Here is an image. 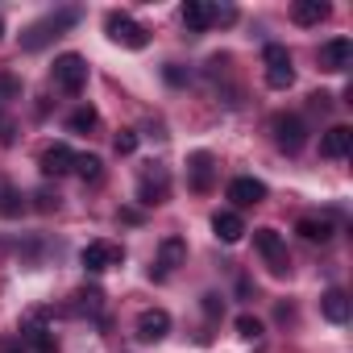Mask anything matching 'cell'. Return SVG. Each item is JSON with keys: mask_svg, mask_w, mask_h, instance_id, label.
Returning a JSON list of instances; mask_svg holds the SVG:
<instances>
[{"mask_svg": "<svg viewBox=\"0 0 353 353\" xmlns=\"http://www.w3.org/2000/svg\"><path fill=\"white\" fill-rule=\"evenodd\" d=\"M50 75H54V83L67 92V96H79L83 88H88V63H83V54H59L54 59V67H50Z\"/></svg>", "mask_w": 353, "mask_h": 353, "instance_id": "7a4b0ae2", "label": "cell"}, {"mask_svg": "<svg viewBox=\"0 0 353 353\" xmlns=\"http://www.w3.org/2000/svg\"><path fill=\"white\" fill-rule=\"evenodd\" d=\"M17 341L26 345V353H54V332L42 324V312H34V316L21 324Z\"/></svg>", "mask_w": 353, "mask_h": 353, "instance_id": "8fae6325", "label": "cell"}, {"mask_svg": "<svg viewBox=\"0 0 353 353\" xmlns=\"http://www.w3.org/2000/svg\"><path fill=\"white\" fill-rule=\"evenodd\" d=\"M270 129H274V145H279L283 154H299V150L307 145V125H303V117H295V112H279V117L270 121Z\"/></svg>", "mask_w": 353, "mask_h": 353, "instance_id": "277c9868", "label": "cell"}, {"mask_svg": "<svg viewBox=\"0 0 353 353\" xmlns=\"http://www.w3.org/2000/svg\"><path fill=\"white\" fill-rule=\"evenodd\" d=\"M79 262H83L88 274H104V270H112V266L125 262V250L112 245V241H88L83 254H79Z\"/></svg>", "mask_w": 353, "mask_h": 353, "instance_id": "ba28073f", "label": "cell"}, {"mask_svg": "<svg viewBox=\"0 0 353 353\" xmlns=\"http://www.w3.org/2000/svg\"><path fill=\"white\" fill-rule=\"evenodd\" d=\"M212 229H216V237H221L225 245H233V241H241V237H245V221H241L233 208H221V212L212 216Z\"/></svg>", "mask_w": 353, "mask_h": 353, "instance_id": "ac0fdd59", "label": "cell"}, {"mask_svg": "<svg viewBox=\"0 0 353 353\" xmlns=\"http://www.w3.org/2000/svg\"><path fill=\"white\" fill-rule=\"evenodd\" d=\"M75 21H79V9H59V13H50V17L34 21V26L21 34V50H42L46 42L63 38V30H71Z\"/></svg>", "mask_w": 353, "mask_h": 353, "instance_id": "6da1fadb", "label": "cell"}, {"mask_svg": "<svg viewBox=\"0 0 353 353\" xmlns=\"http://www.w3.org/2000/svg\"><path fill=\"white\" fill-rule=\"evenodd\" d=\"M112 145H117V154H121V158H125V154H133V150H137V133H133V129H121V133H117V141H112Z\"/></svg>", "mask_w": 353, "mask_h": 353, "instance_id": "83f0119b", "label": "cell"}, {"mask_svg": "<svg viewBox=\"0 0 353 353\" xmlns=\"http://www.w3.org/2000/svg\"><path fill=\"white\" fill-rule=\"evenodd\" d=\"M21 96V83L13 79V75H0V104H9V100H17Z\"/></svg>", "mask_w": 353, "mask_h": 353, "instance_id": "4316f807", "label": "cell"}, {"mask_svg": "<svg viewBox=\"0 0 353 353\" xmlns=\"http://www.w3.org/2000/svg\"><path fill=\"white\" fill-rule=\"evenodd\" d=\"M75 170L83 174V183H100L104 179V162L96 154H75Z\"/></svg>", "mask_w": 353, "mask_h": 353, "instance_id": "603a6c76", "label": "cell"}, {"mask_svg": "<svg viewBox=\"0 0 353 353\" xmlns=\"http://www.w3.org/2000/svg\"><path fill=\"white\" fill-rule=\"evenodd\" d=\"M162 75H166V83H174V88H183V83H188V79H192V75H188V71H183V67H179V63H170V67H166V71H162Z\"/></svg>", "mask_w": 353, "mask_h": 353, "instance_id": "f546056e", "label": "cell"}, {"mask_svg": "<svg viewBox=\"0 0 353 353\" xmlns=\"http://www.w3.org/2000/svg\"><path fill=\"white\" fill-rule=\"evenodd\" d=\"M188 183H192V192H212V183H216V158L208 154V150H196L192 158H188Z\"/></svg>", "mask_w": 353, "mask_h": 353, "instance_id": "30bf717a", "label": "cell"}, {"mask_svg": "<svg viewBox=\"0 0 353 353\" xmlns=\"http://www.w3.org/2000/svg\"><path fill=\"white\" fill-rule=\"evenodd\" d=\"M170 196V174H166V166H145V174L137 179V200L145 204V208H154V204H162Z\"/></svg>", "mask_w": 353, "mask_h": 353, "instance_id": "9c48e42d", "label": "cell"}, {"mask_svg": "<svg viewBox=\"0 0 353 353\" xmlns=\"http://www.w3.org/2000/svg\"><path fill=\"white\" fill-rule=\"evenodd\" d=\"M100 307H104V291H100V287H83V291H75V312L96 316Z\"/></svg>", "mask_w": 353, "mask_h": 353, "instance_id": "d4e9b609", "label": "cell"}, {"mask_svg": "<svg viewBox=\"0 0 353 353\" xmlns=\"http://www.w3.org/2000/svg\"><path fill=\"white\" fill-rule=\"evenodd\" d=\"M204 316H212V320L225 316V299L221 295H204Z\"/></svg>", "mask_w": 353, "mask_h": 353, "instance_id": "4dcf8cb0", "label": "cell"}, {"mask_svg": "<svg viewBox=\"0 0 353 353\" xmlns=\"http://www.w3.org/2000/svg\"><path fill=\"white\" fill-rule=\"evenodd\" d=\"M188 262V241L183 237H162L158 241V258H154V266H150V279H170V270H179Z\"/></svg>", "mask_w": 353, "mask_h": 353, "instance_id": "52a82bcc", "label": "cell"}, {"mask_svg": "<svg viewBox=\"0 0 353 353\" xmlns=\"http://www.w3.org/2000/svg\"><path fill=\"white\" fill-rule=\"evenodd\" d=\"M353 150V129L349 125H332L324 137H320V154L324 158H345Z\"/></svg>", "mask_w": 353, "mask_h": 353, "instance_id": "2e32d148", "label": "cell"}, {"mask_svg": "<svg viewBox=\"0 0 353 353\" xmlns=\"http://www.w3.org/2000/svg\"><path fill=\"white\" fill-rule=\"evenodd\" d=\"M104 30H108V38H112L117 46H125V50H145V42H150L145 26H137L129 13H108V17H104Z\"/></svg>", "mask_w": 353, "mask_h": 353, "instance_id": "3957f363", "label": "cell"}, {"mask_svg": "<svg viewBox=\"0 0 353 353\" xmlns=\"http://www.w3.org/2000/svg\"><path fill=\"white\" fill-rule=\"evenodd\" d=\"M328 13H332L328 0H295L291 5L295 26H320V21H328Z\"/></svg>", "mask_w": 353, "mask_h": 353, "instance_id": "e0dca14e", "label": "cell"}, {"mask_svg": "<svg viewBox=\"0 0 353 353\" xmlns=\"http://www.w3.org/2000/svg\"><path fill=\"white\" fill-rule=\"evenodd\" d=\"M237 332H241L245 341H258V336H262V320H258V316H237Z\"/></svg>", "mask_w": 353, "mask_h": 353, "instance_id": "484cf974", "label": "cell"}, {"mask_svg": "<svg viewBox=\"0 0 353 353\" xmlns=\"http://www.w3.org/2000/svg\"><path fill=\"white\" fill-rule=\"evenodd\" d=\"M262 63H266V83H270L274 92H283V88L295 83V67H291V50H287V46L270 42V46L262 50Z\"/></svg>", "mask_w": 353, "mask_h": 353, "instance_id": "5b68a950", "label": "cell"}, {"mask_svg": "<svg viewBox=\"0 0 353 353\" xmlns=\"http://www.w3.org/2000/svg\"><path fill=\"white\" fill-rule=\"evenodd\" d=\"M295 233H299L303 241H320V245H324V241H328L336 229H332V221H328V216H299Z\"/></svg>", "mask_w": 353, "mask_h": 353, "instance_id": "ffe728a7", "label": "cell"}, {"mask_svg": "<svg viewBox=\"0 0 353 353\" xmlns=\"http://www.w3.org/2000/svg\"><path fill=\"white\" fill-rule=\"evenodd\" d=\"M38 200V212H54L59 208V196H50V192H42V196H34Z\"/></svg>", "mask_w": 353, "mask_h": 353, "instance_id": "d6a6232c", "label": "cell"}, {"mask_svg": "<svg viewBox=\"0 0 353 353\" xmlns=\"http://www.w3.org/2000/svg\"><path fill=\"white\" fill-rule=\"evenodd\" d=\"M216 21H221V26H233V21H237V9H233V5H212V26H216Z\"/></svg>", "mask_w": 353, "mask_h": 353, "instance_id": "f1b7e54d", "label": "cell"}, {"mask_svg": "<svg viewBox=\"0 0 353 353\" xmlns=\"http://www.w3.org/2000/svg\"><path fill=\"white\" fill-rule=\"evenodd\" d=\"M254 245H258V254L266 258V266H270L274 274H287V270H291L287 241H283V233H279V229H254Z\"/></svg>", "mask_w": 353, "mask_h": 353, "instance_id": "8992f818", "label": "cell"}, {"mask_svg": "<svg viewBox=\"0 0 353 353\" xmlns=\"http://www.w3.org/2000/svg\"><path fill=\"white\" fill-rule=\"evenodd\" d=\"M13 137H17V125L9 117H0V145H13Z\"/></svg>", "mask_w": 353, "mask_h": 353, "instance_id": "1f68e13d", "label": "cell"}, {"mask_svg": "<svg viewBox=\"0 0 353 353\" xmlns=\"http://www.w3.org/2000/svg\"><path fill=\"white\" fill-rule=\"evenodd\" d=\"M320 312H324V320H332V324H345V320H349V295H345L341 287L324 291V295H320Z\"/></svg>", "mask_w": 353, "mask_h": 353, "instance_id": "d6986e66", "label": "cell"}, {"mask_svg": "<svg viewBox=\"0 0 353 353\" xmlns=\"http://www.w3.org/2000/svg\"><path fill=\"white\" fill-rule=\"evenodd\" d=\"M229 200H233L237 208H254V204L266 200V183H262V179H250V174H241V179L229 183Z\"/></svg>", "mask_w": 353, "mask_h": 353, "instance_id": "9a60e30c", "label": "cell"}, {"mask_svg": "<svg viewBox=\"0 0 353 353\" xmlns=\"http://www.w3.org/2000/svg\"><path fill=\"white\" fill-rule=\"evenodd\" d=\"M38 166H42V174H46V179H59V174L75 170V150H71V145H63V141H54L50 150H42Z\"/></svg>", "mask_w": 353, "mask_h": 353, "instance_id": "4fadbf2b", "label": "cell"}, {"mask_svg": "<svg viewBox=\"0 0 353 353\" xmlns=\"http://www.w3.org/2000/svg\"><path fill=\"white\" fill-rule=\"evenodd\" d=\"M353 63V42L349 38H328L320 46V71H345Z\"/></svg>", "mask_w": 353, "mask_h": 353, "instance_id": "5bb4252c", "label": "cell"}, {"mask_svg": "<svg viewBox=\"0 0 353 353\" xmlns=\"http://www.w3.org/2000/svg\"><path fill=\"white\" fill-rule=\"evenodd\" d=\"M67 125H71V133H92V129L100 125V112H96L92 104H83V108H75V112H71V121H67Z\"/></svg>", "mask_w": 353, "mask_h": 353, "instance_id": "cb8c5ba5", "label": "cell"}, {"mask_svg": "<svg viewBox=\"0 0 353 353\" xmlns=\"http://www.w3.org/2000/svg\"><path fill=\"white\" fill-rule=\"evenodd\" d=\"M166 332H170V316H166L162 307H145V312L137 316V341H141V345H158Z\"/></svg>", "mask_w": 353, "mask_h": 353, "instance_id": "7c38bea8", "label": "cell"}, {"mask_svg": "<svg viewBox=\"0 0 353 353\" xmlns=\"http://www.w3.org/2000/svg\"><path fill=\"white\" fill-rule=\"evenodd\" d=\"M0 38H5V26H0Z\"/></svg>", "mask_w": 353, "mask_h": 353, "instance_id": "e575fe53", "label": "cell"}, {"mask_svg": "<svg viewBox=\"0 0 353 353\" xmlns=\"http://www.w3.org/2000/svg\"><path fill=\"white\" fill-rule=\"evenodd\" d=\"M26 212V196L9 183H0V216H21Z\"/></svg>", "mask_w": 353, "mask_h": 353, "instance_id": "7402d4cb", "label": "cell"}, {"mask_svg": "<svg viewBox=\"0 0 353 353\" xmlns=\"http://www.w3.org/2000/svg\"><path fill=\"white\" fill-rule=\"evenodd\" d=\"M5 353H26V345L21 341H5Z\"/></svg>", "mask_w": 353, "mask_h": 353, "instance_id": "836d02e7", "label": "cell"}, {"mask_svg": "<svg viewBox=\"0 0 353 353\" xmlns=\"http://www.w3.org/2000/svg\"><path fill=\"white\" fill-rule=\"evenodd\" d=\"M183 26L192 34H204L212 26V5H208V0H188V5H183Z\"/></svg>", "mask_w": 353, "mask_h": 353, "instance_id": "44dd1931", "label": "cell"}]
</instances>
